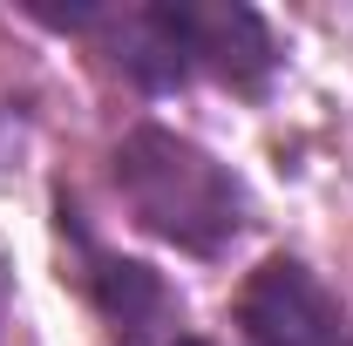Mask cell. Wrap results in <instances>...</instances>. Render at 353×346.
Wrapping results in <instances>:
<instances>
[{"label":"cell","mask_w":353,"mask_h":346,"mask_svg":"<svg viewBox=\"0 0 353 346\" xmlns=\"http://www.w3.org/2000/svg\"><path fill=\"white\" fill-rule=\"evenodd\" d=\"M7 312H14V272L0 265V340H7Z\"/></svg>","instance_id":"5"},{"label":"cell","mask_w":353,"mask_h":346,"mask_svg":"<svg viewBox=\"0 0 353 346\" xmlns=\"http://www.w3.org/2000/svg\"><path fill=\"white\" fill-rule=\"evenodd\" d=\"M21 14L48 34L88 41L150 102L183 95L197 82L231 88L238 102H265L285 68V48L252 0H136V7H123V0H82V7L28 0Z\"/></svg>","instance_id":"1"},{"label":"cell","mask_w":353,"mask_h":346,"mask_svg":"<svg viewBox=\"0 0 353 346\" xmlns=\"http://www.w3.org/2000/svg\"><path fill=\"white\" fill-rule=\"evenodd\" d=\"M109 183L143 238H157L197 265H218L252 224L245 176L218 150H204L190 130L157 123V116H136L109 143Z\"/></svg>","instance_id":"2"},{"label":"cell","mask_w":353,"mask_h":346,"mask_svg":"<svg viewBox=\"0 0 353 346\" xmlns=\"http://www.w3.org/2000/svg\"><path fill=\"white\" fill-rule=\"evenodd\" d=\"M48 211H54V245L68 252V272H75L82 299L95 305V319L109 326V340L116 346H170L176 319H183V299H176L170 278L150 258H136V252L102 245L88 211H82V197L68 183L48 190Z\"/></svg>","instance_id":"3"},{"label":"cell","mask_w":353,"mask_h":346,"mask_svg":"<svg viewBox=\"0 0 353 346\" xmlns=\"http://www.w3.org/2000/svg\"><path fill=\"white\" fill-rule=\"evenodd\" d=\"M170 346H218V340H204V333H176Z\"/></svg>","instance_id":"6"},{"label":"cell","mask_w":353,"mask_h":346,"mask_svg":"<svg viewBox=\"0 0 353 346\" xmlns=\"http://www.w3.org/2000/svg\"><path fill=\"white\" fill-rule=\"evenodd\" d=\"M231 326L245 346H353V312L292 252H265L231 292Z\"/></svg>","instance_id":"4"}]
</instances>
